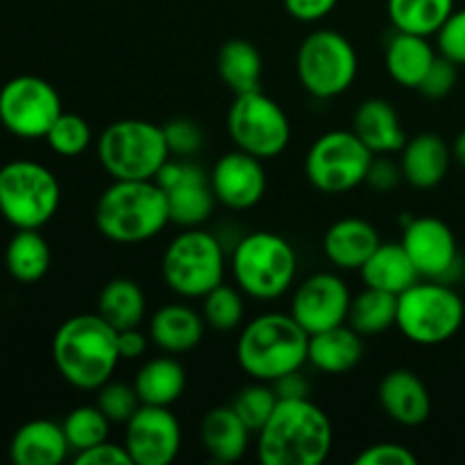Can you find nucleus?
<instances>
[{"label": "nucleus", "instance_id": "obj_1", "mask_svg": "<svg viewBox=\"0 0 465 465\" xmlns=\"http://www.w3.org/2000/svg\"><path fill=\"white\" fill-rule=\"evenodd\" d=\"M331 443L327 413L309 398H286L257 431V457L263 465H321Z\"/></svg>", "mask_w": 465, "mask_h": 465}, {"label": "nucleus", "instance_id": "obj_2", "mask_svg": "<svg viewBox=\"0 0 465 465\" xmlns=\"http://www.w3.org/2000/svg\"><path fill=\"white\" fill-rule=\"evenodd\" d=\"M53 361L59 375L82 391H98L112 380L121 354L118 330L100 313H80L59 325L53 339Z\"/></svg>", "mask_w": 465, "mask_h": 465}, {"label": "nucleus", "instance_id": "obj_3", "mask_svg": "<svg viewBox=\"0 0 465 465\" xmlns=\"http://www.w3.org/2000/svg\"><path fill=\"white\" fill-rule=\"evenodd\" d=\"M95 227L114 243H143L171 223L166 191L154 180H114L95 203Z\"/></svg>", "mask_w": 465, "mask_h": 465}, {"label": "nucleus", "instance_id": "obj_4", "mask_svg": "<svg viewBox=\"0 0 465 465\" xmlns=\"http://www.w3.org/2000/svg\"><path fill=\"white\" fill-rule=\"evenodd\" d=\"M309 334L291 313H263L243 327L236 359L245 375L272 384L307 363Z\"/></svg>", "mask_w": 465, "mask_h": 465}, {"label": "nucleus", "instance_id": "obj_5", "mask_svg": "<svg viewBox=\"0 0 465 465\" xmlns=\"http://www.w3.org/2000/svg\"><path fill=\"white\" fill-rule=\"evenodd\" d=\"M98 162L114 180H154L171 159L162 125L123 118L98 136Z\"/></svg>", "mask_w": 465, "mask_h": 465}, {"label": "nucleus", "instance_id": "obj_6", "mask_svg": "<svg viewBox=\"0 0 465 465\" xmlns=\"http://www.w3.org/2000/svg\"><path fill=\"white\" fill-rule=\"evenodd\" d=\"M232 268L236 284L245 295L254 300H277L293 284L298 257L284 236L252 232L236 243Z\"/></svg>", "mask_w": 465, "mask_h": 465}, {"label": "nucleus", "instance_id": "obj_7", "mask_svg": "<svg viewBox=\"0 0 465 465\" xmlns=\"http://www.w3.org/2000/svg\"><path fill=\"white\" fill-rule=\"evenodd\" d=\"M465 304L445 282H416L398 295V330L416 345H440L461 330Z\"/></svg>", "mask_w": 465, "mask_h": 465}, {"label": "nucleus", "instance_id": "obj_8", "mask_svg": "<svg viewBox=\"0 0 465 465\" xmlns=\"http://www.w3.org/2000/svg\"><path fill=\"white\" fill-rule=\"evenodd\" d=\"M57 177L44 163L16 159L0 168V213L16 230H39L57 213Z\"/></svg>", "mask_w": 465, "mask_h": 465}, {"label": "nucleus", "instance_id": "obj_9", "mask_svg": "<svg viewBox=\"0 0 465 465\" xmlns=\"http://www.w3.org/2000/svg\"><path fill=\"white\" fill-rule=\"evenodd\" d=\"M163 282L182 298H204L223 284L225 252L221 241L198 227H186L168 243L162 257Z\"/></svg>", "mask_w": 465, "mask_h": 465}, {"label": "nucleus", "instance_id": "obj_10", "mask_svg": "<svg viewBox=\"0 0 465 465\" xmlns=\"http://www.w3.org/2000/svg\"><path fill=\"white\" fill-rule=\"evenodd\" d=\"M295 68L304 91L313 98L330 100L354 84L359 57L343 35L334 30H316L300 44Z\"/></svg>", "mask_w": 465, "mask_h": 465}, {"label": "nucleus", "instance_id": "obj_11", "mask_svg": "<svg viewBox=\"0 0 465 465\" xmlns=\"http://www.w3.org/2000/svg\"><path fill=\"white\" fill-rule=\"evenodd\" d=\"M375 154L352 130H331L318 136L304 159L313 189L330 195L348 193L366 182Z\"/></svg>", "mask_w": 465, "mask_h": 465}, {"label": "nucleus", "instance_id": "obj_12", "mask_svg": "<svg viewBox=\"0 0 465 465\" xmlns=\"http://www.w3.org/2000/svg\"><path fill=\"white\" fill-rule=\"evenodd\" d=\"M227 132L236 148L262 162L280 157L291 141L286 112L259 89L236 95L227 112Z\"/></svg>", "mask_w": 465, "mask_h": 465}, {"label": "nucleus", "instance_id": "obj_13", "mask_svg": "<svg viewBox=\"0 0 465 465\" xmlns=\"http://www.w3.org/2000/svg\"><path fill=\"white\" fill-rule=\"evenodd\" d=\"M62 114L57 89L44 77L18 75L0 89V123L21 139H45Z\"/></svg>", "mask_w": 465, "mask_h": 465}, {"label": "nucleus", "instance_id": "obj_14", "mask_svg": "<svg viewBox=\"0 0 465 465\" xmlns=\"http://www.w3.org/2000/svg\"><path fill=\"white\" fill-rule=\"evenodd\" d=\"M166 191L168 216L180 227H200L213 212V195L209 175L186 159H168L154 177Z\"/></svg>", "mask_w": 465, "mask_h": 465}, {"label": "nucleus", "instance_id": "obj_15", "mask_svg": "<svg viewBox=\"0 0 465 465\" xmlns=\"http://www.w3.org/2000/svg\"><path fill=\"white\" fill-rule=\"evenodd\" d=\"M182 448V427L168 407L141 404L125 422V450L134 465H168Z\"/></svg>", "mask_w": 465, "mask_h": 465}, {"label": "nucleus", "instance_id": "obj_16", "mask_svg": "<svg viewBox=\"0 0 465 465\" xmlns=\"http://www.w3.org/2000/svg\"><path fill=\"white\" fill-rule=\"evenodd\" d=\"M348 284L334 272H316L298 286L291 302V316L307 334L343 325L350 313Z\"/></svg>", "mask_w": 465, "mask_h": 465}, {"label": "nucleus", "instance_id": "obj_17", "mask_svg": "<svg viewBox=\"0 0 465 465\" xmlns=\"http://www.w3.org/2000/svg\"><path fill=\"white\" fill-rule=\"evenodd\" d=\"M402 245L411 257L418 275L448 282L459 266L457 236L448 223L434 216L411 218L404 225Z\"/></svg>", "mask_w": 465, "mask_h": 465}, {"label": "nucleus", "instance_id": "obj_18", "mask_svg": "<svg viewBox=\"0 0 465 465\" xmlns=\"http://www.w3.org/2000/svg\"><path fill=\"white\" fill-rule=\"evenodd\" d=\"M209 182L218 203L234 212H245L259 204L268 186L262 159L239 148L218 159L209 173Z\"/></svg>", "mask_w": 465, "mask_h": 465}, {"label": "nucleus", "instance_id": "obj_19", "mask_svg": "<svg viewBox=\"0 0 465 465\" xmlns=\"http://www.w3.org/2000/svg\"><path fill=\"white\" fill-rule=\"evenodd\" d=\"M381 409L391 420L404 427H418L430 418L431 398L425 381L411 371H391L377 391Z\"/></svg>", "mask_w": 465, "mask_h": 465}, {"label": "nucleus", "instance_id": "obj_20", "mask_svg": "<svg viewBox=\"0 0 465 465\" xmlns=\"http://www.w3.org/2000/svg\"><path fill=\"white\" fill-rule=\"evenodd\" d=\"M380 243V232L372 223L363 218H341L325 232L322 250L341 271H361Z\"/></svg>", "mask_w": 465, "mask_h": 465}, {"label": "nucleus", "instance_id": "obj_21", "mask_svg": "<svg viewBox=\"0 0 465 465\" xmlns=\"http://www.w3.org/2000/svg\"><path fill=\"white\" fill-rule=\"evenodd\" d=\"M452 163V150L439 134H418L402 148L400 168L404 180L416 189H434L445 180Z\"/></svg>", "mask_w": 465, "mask_h": 465}, {"label": "nucleus", "instance_id": "obj_22", "mask_svg": "<svg viewBox=\"0 0 465 465\" xmlns=\"http://www.w3.org/2000/svg\"><path fill=\"white\" fill-rule=\"evenodd\" d=\"M352 132L372 154L398 153L407 143L400 114L393 104L381 98H371L359 104L352 118Z\"/></svg>", "mask_w": 465, "mask_h": 465}, {"label": "nucleus", "instance_id": "obj_23", "mask_svg": "<svg viewBox=\"0 0 465 465\" xmlns=\"http://www.w3.org/2000/svg\"><path fill=\"white\" fill-rule=\"evenodd\" d=\"M71 452L64 427L53 420H30L18 427L9 445L16 465H59Z\"/></svg>", "mask_w": 465, "mask_h": 465}, {"label": "nucleus", "instance_id": "obj_24", "mask_svg": "<svg viewBox=\"0 0 465 465\" xmlns=\"http://www.w3.org/2000/svg\"><path fill=\"white\" fill-rule=\"evenodd\" d=\"M250 434L245 422L236 416L232 407H216L204 413L200 422V440L213 461L234 463L241 461L248 452Z\"/></svg>", "mask_w": 465, "mask_h": 465}, {"label": "nucleus", "instance_id": "obj_25", "mask_svg": "<svg viewBox=\"0 0 465 465\" xmlns=\"http://www.w3.org/2000/svg\"><path fill=\"white\" fill-rule=\"evenodd\" d=\"M363 357V341L354 327L336 325L331 330L309 334L307 361L316 371L327 372V375H341L348 372L361 361Z\"/></svg>", "mask_w": 465, "mask_h": 465}, {"label": "nucleus", "instance_id": "obj_26", "mask_svg": "<svg viewBox=\"0 0 465 465\" xmlns=\"http://www.w3.org/2000/svg\"><path fill=\"white\" fill-rule=\"evenodd\" d=\"M204 325V318L186 304H166L154 312L148 336L163 352L182 354L203 341Z\"/></svg>", "mask_w": 465, "mask_h": 465}, {"label": "nucleus", "instance_id": "obj_27", "mask_svg": "<svg viewBox=\"0 0 465 465\" xmlns=\"http://www.w3.org/2000/svg\"><path fill=\"white\" fill-rule=\"evenodd\" d=\"M436 57L427 36L398 30L386 45V71L404 89H418Z\"/></svg>", "mask_w": 465, "mask_h": 465}, {"label": "nucleus", "instance_id": "obj_28", "mask_svg": "<svg viewBox=\"0 0 465 465\" xmlns=\"http://www.w3.org/2000/svg\"><path fill=\"white\" fill-rule=\"evenodd\" d=\"M363 284L371 289L404 293L418 282V271L402 243H380L375 252L361 266Z\"/></svg>", "mask_w": 465, "mask_h": 465}, {"label": "nucleus", "instance_id": "obj_29", "mask_svg": "<svg viewBox=\"0 0 465 465\" xmlns=\"http://www.w3.org/2000/svg\"><path fill=\"white\" fill-rule=\"evenodd\" d=\"M186 389V372L173 357H157L145 361L134 377V391L141 404L171 407Z\"/></svg>", "mask_w": 465, "mask_h": 465}, {"label": "nucleus", "instance_id": "obj_30", "mask_svg": "<svg viewBox=\"0 0 465 465\" xmlns=\"http://www.w3.org/2000/svg\"><path fill=\"white\" fill-rule=\"evenodd\" d=\"M262 66V54L245 39H230L218 50V75H221L223 84L234 91L236 95L259 89Z\"/></svg>", "mask_w": 465, "mask_h": 465}, {"label": "nucleus", "instance_id": "obj_31", "mask_svg": "<svg viewBox=\"0 0 465 465\" xmlns=\"http://www.w3.org/2000/svg\"><path fill=\"white\" fill-rule=\"evenodd\" d=\"M98 313L118 331L139 327L145 316L143 289L127 277L107 282L98 295Z\"/></svg>", "mask_w": 465, "mask_h": 465}, {"label": "nucleus", "instance_id": "obj_32", "mask_svg": "<svg viewBox=\"0 0 465 465\" xmlns=\"http://www.w3.org/2000/svg\"><path fill=\"white\" fill-rule=\"evenodd\" d=\"M386 9L395 30L431 36L454 12V0H389Z\"/></svg>", "mask_w": 465, "mask_h": 465}, {"label": "nucleus", "instance_id": "obj_33", "mask_svg": "<svg viewBox=\"0 0 465 465\" xmlns=\"http://www.w3.org/2000/svg\"><path fill=\"white\" fill-rule=\"evenodd\" d=\"M5 263L14 280L23 284L39 282L50 268L48 241L36 230H18L9 241Z\"/></svg>", "mask_w": 465, "mask_h": 465}, {"label": "nucleus", "instance_id": "obj_34", "mask_svg": "<svg viewBox=\"0 0 465 465\" xmlns=\"http://www.w3.org/2000/svg\"><path fill=\"white\" fill-rule=\"evenodd\" d=\"M395 321H398V295L389 291L366 286V291L354 295L350 302L348 322L361 336L381 334L391 330Z\"/></svg>", "mask_w": 465, "mask_h": 465}, {"label": "nucleus", "instance_id": "obj_35", "mask_svg": "<svg viewBox=\"0 0 465 465\" xmlns=\"http://www.w3.org/2000/svg\"><path fill=\"white\" fill-rule=\"evenodd\" d=\"M109 418L95 407H77L73 409L66 416V420L62 422L64 434H66L68 445H71L73 452H82V450H89L94 445L103 443L109 436Z\"/></svg>", "mask_w": 465, "mask_h": 465}, {"label": "nucleus", "instance_id": "obj_36", "mask_svg": "<svg viewBox=\"0 0 465 465\" xmlns=\"http://www.w3.org/2000/svg\"><path fill=\"white\" fill-rule=\"evenodd\" d=\"M277 402H280V398H277L272 384L254 380V384L243 386V389L234 395L230 407L234 409L236 416L245 422V427H248L252 434H257V431L266 425L271 413L275 411Z\"/></svg>", "mask_w": 465, "mask_h": 465}, {"label": "nucleus", "instance_id": "obj_37", "mask_svg": "<svg viewBox=\"0 0 465 465\" xmlns=\"http://www.w3.org/2000/svg\"><path fill=\"white\" fill-rule=\"evenodd\" d=\"M203 318L209 327L218 331H232L243 321V298L236 289L227 284H218L216 289L204 295Z\"/></svg>", "mask_w": 465, "mask_h": 465}, {"label": "nucleus", "instance_id": "obj_38", "mask_svg": "<svg viewBox=\"0 0 465 465\" xmlns=\"http://www.w3.org/2000/svg\"><path fill=\"white\" fill-rule=\"evenodd\" d=\"M91 127L89 123L84 121L77 114H59L57 121L53 123V127L45 134V141H48L50 148L54 150L62 157H77V154L84 153L91 145Z\"/></svg>", "mask_w": 465, "mask_h": 465}, {"label": "nucleus", "instance_id": "obj_39", "mask_svg": "<svg viewBox=\"0 0 465 465\" xmlns=\"http://www.w3.org/2000/svg\"><path fill=\"white\" fill-rule=\"evenodd\" d=\"M95 404L109 418V422H127L141 407V400L136 395L134 384L127 386L109 380L107 384L98 389V402Z\"/></svg>", "mask_w": 465, "mask_h": 465}, {"label": "nucleus", "instance_id": "obj_40", "mask_svg": "<svg viewBox=\"0 0 465 465\" xmlns=\"http://www.w3.org/2000/svg\"><path fill=\"white\" fill-rule=\"evenodd\" d=\"M163 134H166L168 150H171V157L189 159L203 148V132L189 118H173L171 123L163 125Z\"/></svg>", "mask_w": 465, "mask_h": 465}, {"label": "nucleus", "instance_id": "obj_41", "mask_svg": "<svg viewBox=\"0 0 465 465\" xmlns=\"http://www.w3.org/2000/svg\"><path fill=\"white\" fill-rule=\"evenodd\" d=\"M436 44L443 57L452 59L457 66H465V9H454L436 32Z\"/></svg>", "mask_w": 465, "mask_h": 465}, {"label": "nucleus", "instance_id": "obj_42", "mask_svg": "<svg viewBox=\"0 0 465 465\" xmlns=\"http://www.w3.org/2000/svg\"><path fill=\"white\" fill-rule=\"evenodd\" d=\"M457 64H454L452 59L439 54V57L434 59V64L430 66V71H427L425 80L418 86V91L431 100L445 98V95L454 89V84H457Z\"/></svg>", "mask_w": 465, "mask_h": 465}, {"label": "nucleus", "instance_id": "obj_43", "mask_svg": "<svg viewBox=\"0 0 465 465\" xmlns=\"http://www.w3.org/2000/svg\"><path fill=\"white\" fill-rule=\"evenodd\" d=\"M357 465H418V457L400 443H377L354 459Z\"/></svg>", "mask_w": 465, "mask_h": 465}, {"label": "nucleus", "instance_id": "obj_44", "mask_svg": "<svg viewBox=\"0 0 465 465\" xmlns=\"http://www.w3.org/2000/svg\"><path fill=\"white\" fill-rule=\"evenodd\" d=\"M73 461L77 465H134L130 454H127L125 445L109 443V440H103V443L94 445V448L75 452Z\"/></svg>", "mask_w": 465, "mask_h": 465}, {"label": "nucleus", "instance_id": "obj_45", "mask_svg": "<svg viewBox=\"0 0 465 465\" xmlns=\"http://www.w3.org/2000/svg\"><path fill=\"white\" fill-rule=\"evenodd\" d=\"M404 180L402 175V168L398 163H393L391 159H375L372 157L371 168H368V175H366V184L372 186L375 191L380 193H391L400 182Z\"/></svg>", "mask_w": 465, "mask_h": 465}, {"label": "nucleus", "instance_id": "obj_46", "mask_svg": "<svg viewBox=\"0 0 465 465\" xmlns=\"http://www.w3.org/2000/svg\"><path fill=\"white\" fill-rule=\"evenodd\" d=\"M339 0H284L286 12L302 23H316L330 16Z\"/></svg>", "mask_w": 465, "mask_h": 465}, {"label": "nucleus", "instance_id": "obj_47", "mask_svg": "<svg viewBox=\"0 0 465 465\" xmlns=\"http://www.w3.org/2000/svg\"><path fill=\"white\" fill-rule=\"evenodd\" d=\"M148 339L150 336L141 334L139 327L118 331V354H121V359L134 361V359L143 357L145 348H148Z\"/></svg>", "mask_w": 465, "mask_h": 465}, {"label": "nucleus", "instance_id": "obj_48", "mask_svg": "<svg viewBox=\"0 0 465 465\" xmlns=\"http://www.w3.org/2000/svg\"><path fill=\"white\" fill-rule=\"evenodd\" d=\"M272 389H275L277 398L286 400V398H307L309 395V381L304 380L302 372L295 371L289 372V375L280 377V380L272 381Z\"/></svg>", "mask_w": 465, "mask_h": 465}, {"label": "nucleus", "instance_id": "obj_49", "mask_svg": "<svg viewBox=\"0 0 465 465\" xmlns=\"http://www.w3.org/2000/svg\"><path fill=\"white\" fill-rule=\"evenodd\" d=\"M452 157L457 159L459 163L465 168V130L461 132V134L454 139V145H452Z\"/></svg>", "mask_w": 465, "mask_h": 465}]
</instances>
